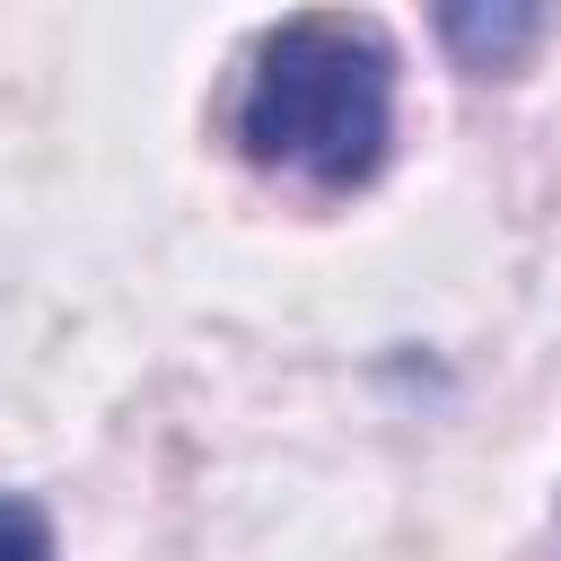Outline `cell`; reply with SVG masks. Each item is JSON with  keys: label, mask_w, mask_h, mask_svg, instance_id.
I'll use <instances>...</instances> for the list:
<instances>
[{"label": "cell", "mask_w": 561, "mask_h": 561, "mask_svg": "<svg viewBox=\"0 0 561 561\" xmlns=\"http://www.w3.org/2000/svg\"><path fill=\"white\" fill-rule=\"evenodd\" d=\"M543 26H552L543 9H447V18H438L447 53H456L465 70H508V61H517Z\"/></svg>", "instance_id": "7a4b0ae2"}, {"label": "cell", "mask_w": 561, "mask_h": 561, "mask_svg": "<svg viewBox=\"0 0 561 561\" xmlns=\"http://www.w3.org/2000/svg\"><path fill=\"white\" fill-rule=\"evenodd\" d=\"M0 561H53V526L35 500H0Z\"/></svg>", "instance_id": "3957f363"}, {"label": "cell", "mask_w": 561, "mask_h": 561, "mask_svg": "<svg viewBox=\"0 0 561 561\" xmlns=\"http://www.w3.org/2000/svg\"><path fill=\"white\" fill-rule=\"evenodd\" d=\"M237 149L263 175H289L307 193H359L377 184L394 149V44L377 18L351 9H298L280 18L237 88Z\"/></svg>", "instance_id": "6da1fadb"}]
</instances>
